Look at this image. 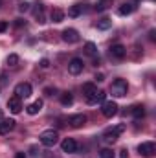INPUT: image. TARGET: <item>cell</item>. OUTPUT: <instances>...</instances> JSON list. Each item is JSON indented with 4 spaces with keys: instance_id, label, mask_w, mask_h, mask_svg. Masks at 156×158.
I'll list each match as a JSON object with an SVG mask.
<instances>
[{
    "instance_id": "obj_1",
    "label": "cell",
    "mask_w": 156,
    "mask_h": 158,
    "mask_svg": "<svg viewBox=\"0 0 156 158\" xmlns=\"http://www.w3.org/2000/svg\"><path fill=\"white\" fill-rule=\"evenodd\" d=\"M127 92H129V85H127L125 79H116V81H112V85H110V94H112V96L123 98V96H127Z\"/></svg>"
},
{
    "instance_id": "obj_2",
    "label": "cell",
    "mask_w": 156,
    "mask_h": 158,
    "mask_svg": "<svg viewBox=\"0 0 156 158\" xmlns=\"http://www.w3.org/2000/svg\"><path fill=\"white\" fill-rule=\"evenodd\" d=\"M39 140H40L42 145H46V147H53V145L57 143V140H59V134H57V131L48 129V131H44V132L39 136Z\"/></svg>"
},
{
    "instance_id": "obj_3",
    "label": "cell",
    "mask_w": 156,
    "mask_h": 158,
    "mask_svg": "<svg viewBox=\"0 0 156 158\" xmlns=\"http://www.w3.org/2000/svg\"><path fill=\"white\" fill-rule=\"evenodd\" d=\"M15 96L20 98V99H22V98H24V99L30 98V96H31V85H30V83H18V85L15 86Z\"/></svg>"
},
{
    "instance_id": "obj_4",
    "label": "cell",
    "mask_w": 156,
    "mask_h": 158,
    "mask_svg": "<svg viewBox=\"0 0 156 158\" xmlns=\"http://www.w3.org/2000/svg\"><path fill=\"white\" fill-rule=\"evenodd\" d=\"M101 112H103L105 118H112V116H116L117 114V105L114 103V101H103V109H101Z\"/></svg>"
},
{
    "instance_id": "obj_5",
    "label": "cell",
    "mask_w": 156,
    "mask_h": 158,
    "mask_svg": "<svg viewBox=\"0 0 156 158\" xmlns=\"http://www.w3.org/2000/svg\"><path fill=\"white\" fill-rule=\"evenodd\" d=\"M154 151H156V147H154L153 142H143V143L138 145V153H140L142 156H153Z\"/></svg>"
},
{
    "instance_id": "obj_6",
    "label": "cell",
    "mask_w": 156,
    "mask_h": 158,
    "mask_svg": "<svg viewBox=\"0 0 156 158\" xmlns=\"http://www.w3.org/2000/svg\"><path fill=\"white\" fill-rule=\"evenodd\" d=\"M125 55H127V48H125L123 44H112V46H110V57H112V59H117V61H119V59H123Z\"/></svg>"
},
{
    "instance_id": "obj_7",
    "label": "cell",
    "mask_w": 156,
    "mask_h": 158,
    "mask_svg": "<svg viewBox=\"0 0 156 158\" xmlns=\"http://www.w3.org/2000/svg\"><path fill=\"white\" fill-rule=\"evenodd\" d=\"M61 149H63V153L72 155V153H76V151H77V143H76V140H74V138H64V140H63V143H61Z\"/></svg>"
},
{
    "instance_id": "obj_8",
    "label": "cell",
    "mask_w": 156,
    "mask_h": 158,
    "mask_svg": "<svg viewBox=\"0 0 156 158\" xmlns=\"http://www.w3.org/2000/svg\"><path fill=\"white\" fill-rule=\"evenodd\" d=\"M63 40H64V42H68V44L77 42V40H79L77 30H74V28H66V30L63 31Z\"/></svg>"
},
{
    "instance_id": "obj_9",
    "label": "cell",
    "mask_w": 156,
    "mask_h": 158,
    "mask_svg": "<svg viewBox=\"0 0 156 158\" xmlns=\"http://www.w3.org/2000/svg\"><path fill=\"white\" fill-rule=\"evenodd\" d=\"M83 66H84V64H83V61L76 57V59H72V61L68 63V72H70L72 76H79V74L83 72Z\"/></svg>"
},
{
    "instance_id": "obj_10",
    "label": "cell",
    "mask_w": 156,
    "mask_h": 158,
    "mask_svg": "<svg viewBox=\"0 0 156 158\" xmlns=\"http://www.w3.org/2000/svg\"><path fill=\"white\" fill-rule=\"evenodd\" d=\"M7 109H9L13 114H18V112L22 110V103H20V98H17V96L9 98V99H7Z\"/></svg>"
},
{
    "instance_id": "obj_11",
    "label": "cell",
    "mask_w": 156,
    "mask_h": 158,
    "mask_svg": "<svg viewBox=\"0 0 156 158\" xmlns=\"http://www.w3.org/2000/svg\"><path fill=\"white\" fill-rule=\"evenodd\" d=\"M68 123H70L72 127L79 129V127H83V125L86 123V116H84V114H74V116L68 118Z\"/></svg>"
},
{
    "instance_id": "obj_12",
    "label": "cell",
    "mask_w": 156,
    "mask_h": 158,
    "mask_svg": "<svg viewBox=\"0 0 156 158\" xmlns=\"http://www.w3.org/2000/svg\"><path fill=\"white\" fill-rule=\"evenodd\" d=\"M136 11V4L134 2H127V4H123V6H119V9H117V13L119 15H130V13H134Z\"/></svg>"
},
{
    "instance_id": "obj_13",
    "label": "cell",
    "mask_w": 156,
    "mask_h": 158,
    "mask_svg": "<svg viewBox=\"0 0 156 158\" xmlns=\"http://www.w3.org/2000/svg\"><path fill=\"white\" fill-rule=\"evenodd\" d=\"M15 121L13 119H0V134H7L9 131H13Z\"/></svg>"
},
{
    "instance_id": "obj_14",
    "label": "cell",
    "mask_w": 156,
    "mask_h": 158,
    "mask_svg": "<svg viewBox=\"0 0 156 158\" xmlns=\"http://www.w3.org/2000/svg\"><path fill=\"white\" fill-rule=\"evenodd\" d=\"M105 98H107V94H105V92H101V90H97L94 96H90V98H88V103H90V105L103 103V101H105Z\"/></svg>"
},
{
    "instance_id": "obj_15",
    "label": "cell",
    "mask_w": 156,
    "mask_h": 158,
    "mask_svg": "<svg viewBox=\"0 0 156 158\" xmlns=\"http://www.w3.org/2000/svg\"><path fill=\"white\" fill-rule=\"evenodd\" d=\"M40 109H42V99H37V101H33L30 107H26V110H28V114H31V116H35V114H39Z\"/></svg>"
},
{
    "instance_id": "obj_16",
    "label": "cell",
    "mask_w": 156,
    "mask_h": 158,
    "mask_svg": "<svg viewBox=\"0 0 156 158\" xmlns=\"http://www.w3.org/2000/svg\"><path fill=\"white\" fill-rule=\"evenodd\" d=\"M96 92H97V86H96L94 83H84V85H83V94L86 96V99H88L90 96H94Z\"/></svg>"
},
{
    "instance_id": "obj_17",
    "label": "cell",
    "mask_w": 156,
    "mask_h": 158,
    "mask_svg": "<svg viewBox=\"0 0 156 158\" xmlns=\"http://www.w3.org/2000/svg\"><path fill=\"white\" fill-rule=\"evenodd\" d=\"M103 140H105L107 143H114V142L117 140L116 129H109V131H105V134H103Z\"/></svg>"
},
{
    "instance_id": "obj_18",
    "label": "cell",
    "mask_w": 156,
    "mask_h": 158,
    "mask_svg": "<svg viewBox=\"0 0 156 158\" xmlns=\"http://www.w3.org/2000/svg\"><path fill=\"white\" fill-rule=\"evenodd\" d=\"M50 19H51L53 22H63V19H64V11H63V9H59V7H55V9H51Z\"/></svg>"
},
{
    "instance_id": "obj_19",
    "label": "cell",
    "mask_w": 156,
    "mask_h": 158,
    "mask_svg": "<svg viewBox=\"0 0 156 158\" xmlns=\"http://www.w3.org/2000/svg\"><path fill=\"white\" fill-rule=\"evenodd\" d=\"M35 19H37V22H39V24H44V22H46V17H44V7H42V4H37V6H35Z\"/></svg>"
},
{
    "instance_id": "obj_20",
    "label": "cell",
    "mask_w": 156,
    "mask_h": 158,
    "mask_svg": "<svg viewBox=\"0 0 156 158\" xmlns=\"http://www.w3.org/2000/svg\"><path fill=\"white\" fill-rule=\"evenodd\" d=\"M132 116L136 119H142L143 116H145V109H143V105H136V107H132Z\"/></svg>"
},
{
    "instance_id": "obj_21",
    "label": "cell",
    "mask_w": 156,
    "mask_h": 158,
    "mask_svg": "<svg viewBox=\"0 0 156 158\" xmlns=\"http://www.w3.org/2000/svg\"><path fill=\"white\" fill-rule=\"evenodd\" d=\"M84 53L90 55V57H96V55H97V48H96V44H94V42H86V44H84Z\"/></svg>"
},
{
    "instance_id": "obj_22",
    "label": "cell",
    "mask_w": 156,
    "mask_h": 158,
    "mask_svg": "<svg viewBox=\"0 0 156 158\" xmlns=\"http://www.w3.org/2000/svg\"><path fill=\"white\" fill-rule=\"evenodd\" d=\"M74 103V96L70 94V92H64V94H61V105H64V107H70Z\"/></svg>"
},
{
    "instance_id": "obj_23",
    "label": "cell",
    "mask_w": 156,
    "mask_h": 158,
    "mask_svg": "<svg viewBox=\"0 0 156 158\" xmlns=\"http://www.w3.org/2000/svg\"><path fill=\"white\" fill-rule=\"evenodd\" d=\"M81 13H83V6H81V4H76V6H72V7L68 9V17H74V19L79 17Z\"/></svg>"
},
{
    "instance_id": "obj_24",
    "label": "cell",
    "mask_w": 156,
    "mask_h": 158,
    "mask_svg": "<svg viewBox=\"0 0 156 158\" xmlns=\"http://www.w3.org/2000/svg\"><path fill=\"white\" fill-rule=\"evenodd\" d=\"M110 26H112V20H110V19H101V20H97V24H96L97 30H109Z\"/></svg>"
},
{
    "instance_id": "obj_25",
    "label": "cell",
    "mask_w": 156,
    "mask_h": 158,
    "mask_svg": "<svg viewBox=\"0 0 156 158\" xmlns=\"http://www.w3.org/2000/svg\"><path fill=\"white\" fill-rule=\"evenodd\" d=\"M110 6H112V0H101V2L96 6V9H97V11H105V9H109Z\"/></svg>"
},
{
    "instance_id": "obj_26",
    "label": "cell",
    "mask_w": 156,
    "mask_h": 158,
    "mask_svg": "<svg viewBox=\"0 0 156 158\" xmlns=\"http://www.w3.org/2000/svg\"><path fill=\"white\" fill-rule=\"evenodd\" d=\"M114 156H116V153L112 149H101L99 151V158H114Z\"/></svg>"
},
{
    "instance_id": "obj_27",
    "label": "cell",
    "mask_w": 156,
    "mask_h": 158,
    "mask_svg": "<svg viewBox=\"0 0 156 158\" xmlns=\"http://www.w3.org/2000/svg\"><path fill=\"white\" fill-rule=\"evenodd\" d=\"M6 63H7L9 66H17V63H18V55H17V53H11V55H7Z\"/></svg>"
},
{
    "instance_id": "obj_28",
    "label": "cell",
    "mask_w": 156,
    "mask_h": 158,
    "mask_svg": "<svg viewBox=\"0 0 156 158\" xmlns=\"http://www.w3.org/2000/svg\"><path fill=\"white\" fill-rule=\"evenodd\" d=\"M28 9H30V4H28V2L18 4V11H22V13H24V11H28Z\"/></svg>"
},
{
    "instance_id": "obj_29",
    "label": "cell",
    "mask_w": 156,
    "mask_h": 158,
    "mask_svg": "<svg viewBox=\"0 0 156 158\" xmlns=\"http://www.w3.org/2000/svg\"><path fill=\"white\" fill-rule=\"evenodd\" d=\"M40 68H44V70H46V68H50V61H48V59H40Z\"/></svg>"
},
{
    "instance_id": "obj_30",
    "label": "cell",
    "mask_w": 156,
    "mask_h": 158,
    "mask_svg": "<svg viewBox=\"0 0 156 158\" xmlns=\"http://www.w3.org/2000/svg\"><path fill=\"white\" fill-rule=\"evenodd\" d=\"M44 94H46V96H53V94H55V88L48 86V88H44Z\"/></svg>"
},
{
    "instance_id": "obj_31",
    "label": "cell",
    "mask_w": 156,
    "mask_h": 158,
    "mask_svg": "<svg viewBox=\"0 0 156 158\" xmlns=\"http://www.w3.org/2000/svg\"><path fill=\"white\" fill-rule=\"evenodd\" d=\"M119 158H129V151L127 149H121L119 151Z\"/></svg>"
},
{
    "instance_id": "obj_32",
    "label": "cell",
    "mask_w": 156,
    "mask_h": 158,
    "mask_svg": "<svg viewBox=\"0 0 156 158\" xmlns=\"http://www.w3.org/2000/svg\"><path fill=\"white\" fill-rule=\"evenodd\" d=\"M114 129H116V132H117V134H121V132L125 131V125L121 123V125H117V127H114Z\"/></svg>"
},
{
    "instance_id": "obj_33",
    "label": "cell",
    "mask_w": 156,
    "mask_h": 158,
    "mask_svg": "<svg viewBox=\"0 0 156 158\" xmlns=\"http://www.w3.org/2000/svg\"><path fill=\"white\" fill-rule=\"evenodd\" d=\"M7 30V22H0V33Z\"/></svg>"
},
{
    "instance_id": "obj_34",
    "label": "cell",
    "mask_w": 156,
    "mask_h": 158,
    "mask_svg": "<svg viewBox=\"0 0 156 158\" xmlns=\"http://www.w3.org/2000/svg\"><path fill=\"white\" fill-rule=\"evenodd\" d=\"M15 158H26V153H17Z\"/></svg>"
},
{
    "instance_id": "obj_35",
    "label": "cell",
    "mask_w": 156,
    "mask_h": 158,
    "mask_svg": "<svg viewBox=\"0 0 156 158\" xmlns=\"http://www.w3.org/2000/svg\"><path fill=\"white\" fill-rule=\"evenodd\" d=\"M2 116H4V114H2V110H0V119H2Z\"/></svg>"
},
{
    "instance_id": "obj_36",
    "label": "cell",
    "mask_w": 156,
    "mask_h": 158,
    "mask_svg": "<svg viewBox=\"0 0 156 158\" xmlns=\"http://www.w3.org/2000/svg\"><path fill=\"white\" fill-rule=\"evenodd\" d=\"M0 6H2V0H0Z\"/></svg>"
}]
</instances>
